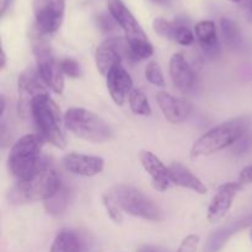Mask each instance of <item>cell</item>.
Wrapping results in <instances>:
<instances>
[{"label": "cell", "instance_id": "cell-1", "mask_svg": "<svg viewBox=\"0 0 252 252\" xmlns=\"http://www.w3.org/2000/svg\"><path fill=\"white\" fill-rule=\"evenodd\" d=\"M30 115L36 127V134L42 142L49 143L59 149L65 147L64 116H62L58 105L52 100L48 93L37 96L32 101Z\"/></svg>", "mask_w": 252, "mask_h": 252}, {"label": "cell", "instance_id": "cell-2", "mask_svg": "<svg viewBox=\"0 0 252 252\" xmlns=\"http://www.w3.org/2000/svg\"><path fill=\"white\" fill-rule=\"evenodd\" d=\"M250 117H236L216 126L204 133L193 143L191 149L192 158L208 157L225 149L248 134L251 127Z\"/></svg>", "mask_w": 252, "mask_h": 252}, {"label": "cell", "instance_id": "cell-3", "mask_svg": "<svg viewBox=\"0 0 252 252\" xmlns=\"http://www.w3.org/2000/svg\"><path fill=\"white\" fill-rule=\"evenodd\" d=\"M58 172L51 164H47L37 174L27 180L17 181L10 189L7 199L11 204H27L47 201L56 193L62 185Z\"/></svg>", "mask_w": 252, "mask_h": 252}, {"label": "cell", "instance_id": "cell-4", "mask_svg": "<svg viewBox=\"0 0 252 252\" xmlns=\"http://www.w3.org/2000/svg\"><path fill=\"white\" fill-rule=\"evenodd\" d=\"M42 144L43 142L37 134H26L12 145L7 158V166L17 181L30 179L49 164L42 155Z\"/></svg>", "mask_w": 252, "mask_h": 252}, {"label": "cell", "instance_id": "cell-5", "mask_svg": "<svg viewBox=\"0 0 252 252\" xmlns=\"http://www.w3.org/2000/svg\"><path fill=\"white\" fill-rule=\"evenodd\" d=\"M107 7L112 19L125 32V38L129 44L130 61L138 62L150 58L154 53V47L125 2L122 0H107Z\"/></svg>", "mask_w": 252, "mask_h": 252}, {"label": "cell", "instance_id": "cell-6", "mask_svg": "<svg viewBox=\"0 0 252 252\" xmlns=\"http://www.w3.org/2000/svg\"><path fill=\"white\" fill-rule=\"evenodd\" d=\"M64 126L74 135L86 142L105 143L113 135L112 128L102 117L81 107H73L66 111Z\"/></svg>", "mask_w": 252, "mask_h": 252}, {"label": "cell", "instance_id": "cell-7", "mask_svg": "<svg viewBox=\"0 0 252 252\" xmlns=\"http://www.w3.org/2000/svg\"><path fill=\"white\" fill-rule=\"evenodd\" d=\"M123 212L137 218L150 221H160L164 218L161 208L140 189L120 185L110 191Z\"/></svg>", "mask_w": 252, "mask_h": 252}, {"label": "cell", "instance_id": "cell-8", "mask_svg": "<svg viewBox=\"0 0 252 252\" xmlns=\"http://www.w3.org/2000/svg\"><path fill=\"white\" fill-rule=\"evenodd\" d=\"M37 73L44 85L54 94H62L64 90V74L61 68V62H57L51 49L43 44L34 47Z\"/></svg>", "mask_w": 252, "mask_h": 252}, {"label": "cell", "instance_id": "cell-9", "mask_svg": "<svg viewBox=\"0 0 252 252\" xmlns=\"http://www.w3.org/2000/svg\"><path fill=\"white\" fill-rule=\"evenodd\" d=\"M65 0H33V15L39 33L52 34L63 24Z\"/></svg>", "mask_w": 252, "mask_h": 252}, {"label": "cell", "instance_id": "cell-10", "mask_svg": "<svg viewBox=\"0 0 252 252\" xmlns=\"http://www.w3.org/2000/svg\"><path fill=\"white\" fill-rule=\"evenodd\" d=\"M125 57L130 61L129 44L127 39L122 37H112L103 41L96 49V66L98 71L106 78V75L117 64H122V59Z\"/></svg>", "mask_w": 252, "mask_h": 252}, {"label": "cell", "instance_id": "cell-11", "mask_svg": "<svg viewBox=\"0 0 252 252\" xmlns=\"http://www.w3.org/2000/svg\"><path fill=\"white\" fill-rule=\"evenodd\" d=\"M19 112L27 117L31 110V103L37 96L46 94L47 86L39 78L37 70L26 69L19 76Z\"/></svg>", "mask_w": 252, "mask_h": 252}, {"label": "cell", "instance_id": "cell-12", "mask_svg": "<svg viewBox=\"0 0 252 252\" xmlns=\"http://www.w3.org/2000/svg\"><path fill=\"white\" fill-rule=\"evenodd\" d=\"M240 189H243L239 186L238 182H226L218 187L207 212V218L211 223H218L228 214L236 193Z\"/></svg>", "mask_w": 252, "mask_h": 252}, {"label": "cell", "instance_id": "cell-13", "mask_svg": "<svg viewBox=\"0 0 252 252\" xmlns=\"http://www.w3.org/2000/svg\"><path fill=\"white\" fill-rule=\"evenodd\" d=\"M63 165L71 174L83 177H93L102 171L105 161L102 158L96 155L69 153L63 158Z\"/></svg>", "mask_w": 252, "mask_h": 252}, {"label": "cell", "instance_id": "cell-14", "mask_svg": "<svg viewBox=\"0 0 252 252\" xmlns=\"http://www.w3.org/2000/svg\"><path fill=\"white\" fill-rule=\"evenodd\" d=\"M106 85L113 102L117 106L125 105L126 100L133 90L132 78L122 64H117L106 75Z\"/></svg>", "mask_w": 252, "mask_h": 252}, {"label": "cell", "instance_id": "cell-15", "mask_svg": "<svg viewBox=\"0 0 252 252\" xmlns=\"http://www.w3.org/2000/svg\"><path fill=\"white\" fill-rule=\"evenodd\" d=\"M139 161L143 169L152 177V184L157 191L165 192L172 184L170 179L169 167L149 150H142L139 153Z\"/></svg>", "mask_w": 252, "mask_h": 252}, {"label": "cell", "instance_id": "cell-16", "mask_svg": "<svg viewBox=\"0 0 252 252\" xmlns=\"http://www.w3.org/2000/svg\"><path fill=\"white\" fill-rule=\"evenodd\" d=\"M157 103L164 117L174 125L184 122L191 112V107L186 101L175 97L166 91H159L157 94Z\"/></svg>", "mask_w": 252, "mask_h": 252}, {"label": "cell", "instance_id": "cell-17", "mask_svg": "<svg viewBox=\"0 0 252 252\" xmlns=\"http://www.w3.org/2000/svg\"><path fill=\"white\" fill-rule=\"evenodd\" d=\"M169 73L172 84L180 93L186 94L193 88L196 76H194L193 70L182 54L175 53L171 57Z\"/></svg>", "mask_w": 252, "mask_h": 252}, {"label": "cell", "instance_id": "cell-18", "mask_svg": "<svg viewBox=\"0 0 252 252\" xmlns=\"http://www.w3.org/2000/svg\"><path fill=\"white\" fill-rule=\"evenodd\" d=\"M249 225H252V216L245 217V218L239 219V220L228 224L223 228H219L206 241L203 252H219L225 246V244L228 243L231 236L238 234L243 229L248 228Z\"/></svg>", "mask_w": 252, "mask_h": 252}, {"label": "cell", "instance_id": "cell-19", "mask_svg": "<svg viewBox=\"0 0 252 252\" xmlns=\"http://www.w3.org/2000/svg\"><path fill=\"white\" fill-rule=\"evenodd\" d=\"M170 179L172 184L184 189H191L196 193H207V186L191 171L180 162H172L169 166Z\"/></svg>", "mask_w": 252, "mask_h": 252}, {"label": "cell", "instance_id": "cell-20", "mask_svg": "<svg viewBox=\"0 0 252 252\" xmlns=\"http://www.w3.org/2000/svg\"><path fill=\"white\" fill-rule=\"evenodd\" d=\"M194 36L204 53L209 57H214L219 52V41L217 36L216 24L211 20L199 21L194 26Z\"/></svg>", "mask_w": 252, "mask_h": 252}, {"label": "cell", "instance_id": "cell-21", "mask_svg": "<svg viewBox=\"0 0 252 252\" xmlns=\"http://www.w3.org/2000/svg\"><path fill=\"white\" fill-rule=\"evenodd\" d=\"M69 202H70V189L68 187V185L62 182L56 193L49 197L47 201H44V209L47 213L53 217L61 216L68 208Z\"/></svg>", "mask_w": 252, "mask_h": 252}, {"label": "cell", "instance_id": "cell-22", "mask_svg": "<svg viewBox=\"0 0 252 252\" xmlns=\"http://www.w3.org/2000/svg\"><path fill=\"white\" fill-rule=\"evenodd\" d=\"M83 243L80 236L71 230H62L54 238L51 252H81Z\"/></svg>", "mask_w": 252, "mask_h": 252}, {"label": "cell", "instance_id": "cell-23", "mask_svg": "<svg viewBox=\"0 0 252 252\" xmlns=\"http://www.w3.org/2000/svg\"><path fill=\"white\" fill-rule=\"evenodd\" d=\"M128 103L134 115L143 116V117L152 116V107H150L147 95L139 89H133L132 93L128 96Z\"/></svg>", "mask_w": 252, "mask_h": 252}, {"label": "cell", "instance_id": "cell-24", "mask_svg": "<svg viewBox=\"0 0 252 252\" xmlns=\"http://www.w3.org/2000/svg\"><path fill=\"white\" fill-rule=\"evenodd\" d=\"M220 27L226 43L233 48L239 47V44L241 43V34L236 22L229 17H223L220 20Z\"/></svg>", "mask_w": 252, "mask_h": 252}, {"label": "cell", "instance_id": "cell-25", "mask_svg": "<svg viewBox=\"0 0 252 252\" xmlns=\"http://www.w3.org/2000/svg\"><path fill=\"white\" fill-rule=\"evenodd\" d=\"M179 26L180 24L169 21V20L162 19V17H157L153 21V29H154L155 33L166 39H172V41H175V36H176Z\"/></svg>", "mask_w": 252, "mask_h": 252}, {"label": "cell", "instance_id": "cell-26", "mask_svg": "<svg viewBox=\"0 0 252 252\" xmlns=\"http://www.w3.org/2000/svg\"><path fill=\"white\" fill-rule=\"evenodd\" d=\"M102 203L105 206L106 212H107L108 217H110L111 220L116 224V225H121L123 223V211L121 209V207L118 206L117 201L115 199V197L107 192L102 196Z\"/></svg>", "mask_w": 252, "mask_h": 252}, {"label": "cell", "instance_id": "cell-27", "mask_svg": "<svg viewBox=\"0 0 252 252\" xmlns=\"http://www.w3.org/2000/svg\"><path fill=\"white\" fill-rule=\"evenodd\" d=\"M145 78L150 84L158 86V88H165V85H166L161 68L154 61L148 63L147 68H145Z\"/></svg>", "mask_w": 252, "mask_h": 252}, {"label": "cell", "instance_id": "cell-28", "mask_svg": "<svg viewBox=\"0 0 252 252\" xmlns=\"http://www.w3.org/2000/svg\"><path fill=\"white\" fill-rule=\"evenodd\" d=\"M61 68L64 75L69 76L71 79L80 78L81 76V66L78 61L74 58H65L61 61Z\"/></svg>", "mask_w": 252, "mask_h": 252}, {"label": "cell", "instance_id": "cell-29", "mask_svg": "<svg viewBox=\"0 0 252 252\" xmlns=\"http://www.w3.org/2000/svg\"><path fill=\"white\" fill-rule=\"evenodd\" d=\"M194 41V34L191 30L185 25H180L177 29L176 36H175V42H177L181 46H191Z\"/></svg>", "mask_w": 252, "mask_h": 252}, {"label": "cell", "instance_id": "cell-30", "mask_svg": "<svg viewBox=\"0 0 252 252\" xmlns=\"http://www.w3.org/2000/svg\"><path fill=\"white\" fill-rule=\"evenodd\" d=\"M199 244V236L191 234V235H187L186 238L182 240L181 245H180L177 252H196L197 248H198Z\"/></svg>", "mask_w": 252, "mask_h": 252}, {"label": "cell", "instance_id": "cell-31", "mask_svg": "<svg viewBox=\"0 0 252 252\" xmlns=\"http://www.w3.org/2000/svg\"><path fill=\"white\" fill-rule=\"evenodd\" d=\"M236 182H238L239 186H240L241 189H244V187L248 186V185L252 184V165H249V166L244 167V169L241 170L240 174H239V179Z\"/></svg>", "mask_w": 252, "mask_h": 252}, {"label": "cell", "instance_id": "cell-32", "mask_svg": "<svg viewBox=\"0 0 252 252\" xmlns=\"http://www.w3.org/2000/svg\"><path fill=\"white\" fill-rule=\"evenodd\" d=\"M137 252H166V251H164L162 249L155 248V246L143 245V246H139V248L137 249Z\"/></svg>", "mask_w": 252, "mask_h": 252}, {"label": "cell", "instance_id": "cell-33", "mask_svg": "<svg viewBox=\"0 0 252 252\" xmlns=\"http://www.w3.org/2000/svg\"><path fill=\"white\" fill-rule=\"evenodd\" d=\"M12 0H2V4H1V16H4L5 12H6L7 7H9V5L11 4Z\"/></svg>", "mask_w": 252, "mask_h": 252}, {"label": "cell", "instance_id": "cell-34", "mask_svg": "<svg viewBox=\"0 0 252 252\" xmlns=\"http://www.w3.org/2000/svg\"><path fill=\"white\" fill-rule=\"evenodd\" d=\"M229 1L234 2V4H239V5H246V4H251V0H229Z\"/></svg>", "mask_w": 252, "mask_h": 252}, {"label": "cell", "instance_id": "cell-35", "mask_svg": "<svg viewBox=\"0 0 252 252\" xmlns=\"http://www.w3.org/2000/svg\"><path fill=\"white\" fill-rule=\"evenodd\" d=\"M5 63H6V56H5L4 51L1 52V65H0V68L4 69L5 68Z\"/></svg>", "mask_w": 252, "mask_h": 252}, {"label": "cell", "instance_id": "cell-36", "mask_svg": "<svg viewBox=\"0 0 252 252\" xmlns=\"http://www.w3.org/2000/svg\"><path fill=\"white\" fill-rule=\"evenodd\" d=\"M152 1L157 2V4H164V2H166L167 0H152Z\"/></svg>", "mask_w": 252, "mask_h": 252}, {"label": "cell", "instance_id": "cell-37", "mask_svg": "<svg viewBox=\"0 0 252 252\" xmlns=\"http://www.w3.org/2000/svg\"><path fill=\"white\" fill-rule=\"evenodd\" d=\"M250 15H251V17H252V0H251V4H250Z\"/></svg>", "mask_w": 252, "mask_h": 252}, {"label": "cell", "instance_id": "cell-38", "mask_svg": "<svg viewBox=\"0 0 252 252\" xmlns=\"http://www.w3.org/2000/svg\"><path fill=\"white\" fill-rule=\"evenodd\" d=\"M251 240H252V230H251Z\"/></svg>", "mask_w": 252, "mask_h": 252}]
</instances>
